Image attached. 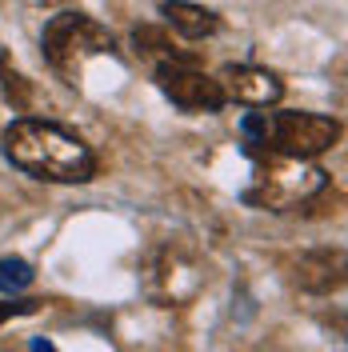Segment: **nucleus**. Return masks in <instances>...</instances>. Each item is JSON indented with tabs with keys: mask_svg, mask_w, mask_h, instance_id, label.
<instances>
[{
	"mask_svg": "<svg viewBox=\"0 0 348 352\" xmlns=\"http://www.w3.org/2000/svg\"><path fill=\"white\" fill-rule=\"evenodd\" d=\"M4 156L24 176L48 184H85L96 176V156L85 144V136L56 120H36V116L12 120L4 129Z\"/></svg>",
	"mask_w": 348,
	"mask_h": 352,
	"instance_id": "obj_1",
	"label": "nucleus"
},
{
	"mask_svg": "<svg viewBox=\"0 0 348 352\" xmlns=\"http://www.w3.org/2000/svg\"><path fill=\"white\" fill-rule=\"evenodd\" d=\"M248 136V153L288 156V160H312L328 153L340 140V120L320 112H252L240 120Z\"/></svg>",
	"mask_w": 348,
	"mask_h": 352,
	"instance_id": "obj_2",
	"label": "nucleus"
},
{
	"mask_svg": "<svg viewBox=\"0 0 348 352\" xmlns=\"http://www.w3.org/2000/svg\"><path fill=\"white\" fill-rule=\"evenodd\" d=\"M44 60L65 76L68 85H76L80 68L92 60V56H105V52H116V41L105 24H96L92 16H80V12H61L44 24Z\"/></svg>",
	"mask_w": 348,
	"mask_h": 352,
	"instance_id": "obj_3",
	"label": "nucleus"
},
{
	"mask_svg": "<svg viewBox=\"0 0 348 352\" xmlns=\"http://www.w3.org/2000/svg\"><path fill=\"white\" fill-rule=\"evenodd\" d=\"M200 285H204V268L180 244H164L160 252H153V261L144 264V292L160 308L188 305L200 292Z\"/></svg>",
	"mask_w": 348,
	"mask_h": 352,
	"instance_id": "obj_4",
	"label": "nucleus"
},
{
	"mask_svg": "<svg viewBox=\"0 0 348 352\" xmlns=\"http://www.w3.org/2000/svg\"><path fill=\"white\" fill-rule=\"evenodd\" d=\"M325 188V173L320 168H305V160H288L281 156V164H268L261 176H257V184L244 192L248 204H257V208H272V212H284V208H292V204H305L312 192H320Z\"/></svg>",
	"mask_w": 348,
	"mask_h": 352,
	"instance_id": "obj_5",
	"label": "nucleus"
},
{
	"mask_svg": "<svg viewBox=\"0 0 348 352\" xmlns=\"http://www.w3.org/2000/svg\"><path fill=\"white\" fill-rule=\"evenodd\" d=\"M156 85L160 92L184 112H220L224 109V92L217 76L200 72L196 65H160L156 68Z\"/></svg>",
	"mask_w": 348,
	"mask_h": 352,
	"instance_id": "obj_6",
	"label": "nucleus"
},
{
	"mask_svg": "<svg viewBox=\"0 0 348 352\" xmlns=\"http://www.w3.org/2000/svg\"><path fill=\"white\" fill-rule=\"evenodd\" d=\"M217 85L224 92V100H237V104H248V109H268L284 96L281 76L257 65H224Z\"/></svg>",
	"mask_w": 348,
	"mask_h": 352,
	"instance_id": "obj_7",
	"label": "nucleus"
},
{
	"mask_svg": "<svg viewBox=\"0 0 348 352\" xmlns=\"http://www.w3.org/2000/svg\"><path fill=\"white\" fill-rule=\"evenodd\" d=\"M288 280L301 288V292H316L325 296L332 288L345 285V252L340 248H312V252H301L284 264Z\"/></svg>",
	"mask_w": 348,
	"mask_h": 352,
	"instance_id": "obj_8",
	"label": "nucleus"
},
{
	"mask_svg": "<svg viewBox=\"0 0 348 352\" xmlns=\"http://www.w3.org/2000/svg\"><path fill=\"white\" fill-rule=\"evenodd\" d=\"M160 16L173 24L184 41H204V36H213L220 28L217 12H208V8H200V4H188V0H164V4H160Z\"/></svg>",
	"mask_w": 348,
	"mask_h": 352,
	"instance_id": "obj_9",
	"label": "nucleus"
},
{
	"mask_svg": "<svg viewBox=\"0 0 348 352\" xmlns=\"http://www.w3.org/2000/svg\"><path fill=\"white\" fill-rule=\"evenodd\" d=\"M132 44H136V52H140L144 60H153L156 68H160V65H196L193 52H184V48L164 32V28H153V24L132 28Z\"/></svg>",
	"mask_w": 348,
	"mask_h": 352,
	"instance_id": "obj_10",
	"label": "nucleus"
},
{
	"mask_svg": "<svg viewBox=\"0 0 348 352\" xmlns=\"http://www.w3.org/2000/svg\"><path fill=\"white\" fill-rule=\"evenodd\" d=\"M0 92H4V100L12 109H21V112H28V104H32V88H28V80H24L17 68L8 65L4 52H0Z\"/></svg>",
	"mask_w": 348,
	"mask_h": 352,
	"instance_id": "obj_11",
	"label": "nucleus"
},
{
	"mask_svg": "<svg viewBox=\"0 0 348 352\" xmlns=\"http://www.w3.org/2000/svg\"><path fill=\"white\" fill-rule=\"evenodd\" d=\"M32 264L21 261V256H0V292H24V288L32 285Z\"/></svg>",
	"mask_w": 348,
	"mask_h": 352,
	"instance_id": "obj_12",
	"label": "nucleus"
},
{
	"mask_svg": "<svg viewBox=\"0 0 348 352\" xmlns=\"http://www.w3.org/2000/svg\"><path fill=\"white\" fill-rule=\"evenodd\" d=\"M28 312H36V300H0V324L8 316H28Z\"/></svg>",
	"mask_w": 348,
	"mask_h": 352,
	"instance_id": "obj_13",
	"label": "nucleus"
},
{
	"mask_svg": "<svg viewBox=\"0 0 348 352\" xmlns=\"http://www.w3.org/2000/svg\"><path fill=\"white\" fill-rule=\"evenodd\" d=\"M36 352H56V349H52L48 340H36Z\"/></svg>",
	"mask_w": 348,
	"mask_h": 352,
	"instance_id": "obj_14",
	"label": "nucleus"
}]
</instances>
